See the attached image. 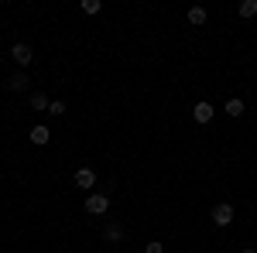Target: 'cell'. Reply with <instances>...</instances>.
Listing matches in <instances>:
<instances>
[{"label": "cell", "mask_w": 257, "mask_h": 253, "mask_svg": "<svg viewBox=\"0 0 257 253\" xmlns=\"http://www.w3.org/2000/svg\"><path fill=\"white\" fill-rule=\"evenodd\" d=\"M11 59L18 62V65H28V62L35 59V55H31V45H24V41H21V45H14V48H11Z\"/></svg>", "instance_id": "3"}, {"label": "cell", "mask_w": 257, "mask_h": 253, "mask_svg": "<svg viewBox=\"0 0 257 253\" xmlns=\"http://www.w3.org/2000/svg\"><path fill=\"white\" fill-rule=\"evenodd\" d=\"M48 113H52V117H65V103H62V99H52Z\"/></svg>", "instance_id": "14"}, {"label": "cell", "mask_w": 257, "mask_h": 253, "mask_svg": "<svg viewBox=\"0 0 257 253\" xmlns=\"http://www.w3.org/2000/svg\"><path fill=\"white\" fill-rule=\"evenodd\" d=\"M206 18H209L206 7H192V11H189V24H206Z\"/></svg>", "instance_id": "10"}, {"label": "cell", "mask_w": 257, "mask_h": 253, "mask_svg": "<svg viewBox=\"0 0 257 253\" xmlns=\"http://www.w3.org/2000/svg\"><path fill=\"white\" fill-rule=\"evenodd\" d=\"M103 236H106V239H123V226H117V222H106Z\"/></svg>", "instance_id": "11"}, {"label": "cell", "mask_w": 257, "mask_h": 253, "mask_svg": "<svg viewBox=\"0 0 257 253\" xmlns=\"http://www.w3.org/2000/svg\"><path fill=\"white\" fill-rule=\"evenodd\" d=\"M243 253H257V250H243Z\"/></svg>", "instance_id": "16"}, {"label": "cell", "mask_w": 257, "mask_h": 253, "mask_svg": "<svg viewBox=\"0 0 257 253\" xmlns=\"http://www.w3.org/2000/svg\"><path fill=\"white\" fill-rule=\"evenodd\" d=\"M31 144H38V147H45V144H48V140H52V130H48V127H45V123H38V127H31Z\"/></svg>", "instance_id": "5"}, {"label": "cell", "mask_w": 257, "mask_h": 253, "mask_svg": "<svg viewBox=\"0 0 257 253\" xmlns=\"http://www.w3.org/2000/svg\"><path fill=\"white\" fill-rule=\"evenodd\" d=\"M148 253H165V246L161 243H148Z\"/></svg>", "instance_id": "15"}, {"label": "cell", "mask_w": 257, "mask_h": 253, "mask_svg": "<svg viewBox=\"0 0 257 253\" xmlns=\"http://www.w3.org/2000/svg\"><path fill=\"white\" fill-rule=\"evenodd\" d=\"M257 14V0H243L240 4V18H254Z\"/></svg>", "instance_id": "12"}, {"label": "cell", "mask_w": 257, "mask_h": 253, "mask_svg": "<svg viewBox=\"0 0 257 253\" xmlns=\"http://www.w3.org/2000/svg\"><path fill=\"white\" fill-rule=\"evenodd\" d=\"M223 110H226L230 117H243V110H247V106H243V99H226V106H223Z\"/></svg>", "instance_id": "7"}, {"label": "cell", "mask_w": 257, "mask_h": 253, "mask_svg": "<svg viewBox=\"0 0 257 253\" xmlns=\"http://www.w3.org/2000/svg\"><path fill=\"white\" fill-rule=\"evenodd\" d=\"M0 62H4V55H0Z\"/></svg>", "instance_id": "17"}, {"label": "cell", "mask_w": 257, "mask_h": 253, "mask_svg": "<svg viewBox=\"0 0 257 253\" xmlns=\"http://www.w3.org/2000/svg\"><path fill=\"white\" fill-rule=\"evenodd\" d=\"M76 185H79V188H93V185H96V171H93V168H79V171H76Z\"/></svg>", "instance_id": "6"}, {"label": "cell", "mask_w": 257, "mask_h": 253, "mask_svg": "<svg viewBox=\"0 0 257 253\" xmlns=\"http://www.w3.org/2000/svg\"><path fill=\"white\" fill-rule=\"evenodd\" d=\"M213 222H216V226H230V222H233V205H230V202H219L216 209H213Z\"/></svg>", "instance_id": "2"}, {"label": "cell", "mask_w": 257, "mask_h": 253, "mask_svg": "<svg viewBox=\"0 0 257 253\" xmlns=\"http://www.w3.org/2000/svg\"><path fill=\"white\" fill-rule=\"evenodd\" d=\"M99 11H103L99 0H82V14H99Z\"/></svg>", "instance_id": "13"}, {"label": "cell", "mask_w": 257, "mask_h": 253, "mask_svg": "<svg viewBox=\"0 0 257 253\" xmlns=\"http://www.w3.org/2000/svg\"><path fill=\"white\" fill-rule=\"evenodd\" d=\"M7 86H11L14 93H21V89H28V76H24V72H18V76L7 79Z\"/></svg>", "instance_id": "9"}, {"label": "cell", "mask_w": 257, "mask_h": 253, "mask_svg": "<svg viewBox=\"0 0 257 253\" xmlns=\"http://www.w3.org/2000/svg\"><path fill=\"white\" fill-rule=\"evenodd\" d=\"M213 113H216V110H213V106H209L206 99L192 106V117H196V123H209V120H213Z\"/></svg>", "instance_id": "4"}, {"label": "cell", "mask_w": 257, "mask_h": 253, "mask_svg": "<svg viewBox=\"0 0 257 253\" xmlns=\"http://www.w3.org/2000/svg\"><path fill=\"white\" fill-rule=\"evenodd\" d=\"M106 209H110V198H106L103 192H93L89 198H86V212L89 215H103Z\"/></svg>", "instance_id": "1"}, {"label": "cell", "mask_w": 257, "mask_h": 253, "mask_svg": "<svg viewBox=\"0 0 257 253\" xmlns=\"http://www.w3.org/2000/svg\"><path fill=\"white\" fill-rule=\"evenodd\" d=\"M48 106H52V99L45 96V93H35V96H31V110H45V113H48Z\"/></svg>", "instance_id": "8"}]
</instances>
